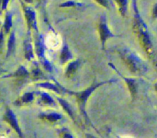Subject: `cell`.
Segmentation results:
<instances>
[{
  "instance_id": "cell-1",
  "label": "cell",
  "mask_w": 157,
  "mask_h": 138,
  "mask_svg": "<svg viewBox=\"0 0 157 138\" xmlns=\"http://www.w3.org/2000/svg\"><path fill=\"white\" fill-rule=\"evenodd\" d=\"M116 82L117 81L114 79L101 81V82L94 80L90 86H88L85 89L81 90V91H71V90L66 89L65 94L72 95V96H74L76 98L77 103L78 104V106H79L80 111H81L82 115L84 117V118L87 121L88 120V117H87V112H86V105H87V101H88L90 96L93 94V93L95 90L99 89L102 85H107V84H111Z\"/></svg>"
},
{
  "instance_id": "cell-2",
  "label": "cell",
  "mask_w": 157,
  "mask_h": 138,
  "mask_svg": "<svg viewBox=\"0 0 157 138\" xmlns=\"http://www.w3.org/2000/svg\"><path fill=\"white\" fill-rule=\"evenodd\" d=\"M117 53L121 60L133 74L141 76L147 71V67L144 61L128 48L118 49Z\"/></svg>"
},
{
  "instance_id": "cell-3",
  "label": "cell",
  "mask_w": 157,
  "mask_h": 138,
  "mask_svg": "<svg viewBox=\"0 0 157 138\" xmlns=\"http://www.w3.org/2000/svg\"><path fill=\"white\" fill-rule=\"evenodd\" d=\"M35 43H34V49H35V55L38 60L40 65L48 73H52L53 71V66L50 61L46 57L45 51L47 50L44 45V38L42 34L38 32H35Z\"/></svg>"
},
{
  "instance_id": "cell-4",
  "label": "cell",
  "mask_w": 157,
  "mask_h": 138,
  "mask_svg": "<svg viewBox=\"0 0 157 138\" xmlns=\"http://www.w3.org/2000/svg\"><path fill=\"white\" fill-rule=\"evenodd\" d=\"M98 31L100 35V41H101V49L103 50H105V45L107 41L111 38L117 37V35L114 34L113 32L110 31L108 24H107V20L106 15H102L100 18L99 24H98Z\"/></svg>"
},
{
  "instance_id": "cell-5",
  "label": "cell",
  "mask_w": 157,
  "mask_h": 138,
  "mask_svg": "<svg viewBox=\"0 0 157 138\" xmlns=\"http://www.w3.org/2000/svg\"><path fill=\"white\" fill-rule=\"evenodd\" d=\"M21 3V6H22V9L24 11L26 23H27L28 26V31H31L32 29H33L35 32H38V24H37V19H36V12L35 11L32 9V7L25 5V4Z\"/></svg>"
},
{
  "instance_id": "cell-6",
  "label": "cell",
  "mask_w": 157,
  "mask_h": 138,
  "mask_svg": "<svg viewBox=\"0 0 157 138\" xmlns=\"http://www.w3.org/2000/svg\"><path fill=\"white\" fill-rule=\"evenodd\" d=\"M2 78L3 79H5V78H15L18 85H22L30 78V72L26 69L25 66L20 65L15 72L5 75L2 76Z\"/></svg>"
},
{
  "instance_id": "cell-7",
  "label": "cell",
  "mask_w": 157,
  "mask_h": 138,
  "mask_svg": "<svg viewBox=\"0 0 157 138\" xmlns=\"http://www.w3.org/2000/svg\"><path fill=\"white\" fill-rule=\"evenodd\" d=\"M52 79L53 80L54 82H51L49 81H44V82H37L35 84L37 87L39 88H42L44 89L50 90V91L53 92L55 94L58 95H63L65 94L66 89L61 84H60L55 78L52 77Z\"/></svg>"
},
{
  "instance_id": "cell-8",
  "label": "cell",
  "mask_w": 157,
  "mask_h": 138,
  "mask_svg": "<svg viewBox=\"0 0 157 138\" xmlns=\"http://www.w3.org/2000/svg\"><path fill=\"white\" fill-rule=\"evenodd\" d=\"M108 66H110V67H111V68L113 69V70H114V71L116 72L123 79H124V81L125 82V83L127 84V87H128V89L129 92H130L132 100H133V99H135V97H136V93H137V85H136V79H133V78H128L124 76V75H123V73H121V72L118 70V69L112 63H109Z\"/></svg>"
},
{
  "instance_id": "cell-9",
  "label": "cell",
  "mask_w": 157,
  "mask_h": 138,
  "mask_svg": "<svg viewBox=\"0 0 157 138\" xmlns=\"http://www.w3.org/2000/svg\"><path fill=\"white\" fill-rule=\"evenodd\" d=\"M44 45L47 50H58L61 47L62 41L61 37L55 32H51L44 38Z\"/></svg>"
},
{
  "instance_id": "cell-10",
  "label": "cell",
  "mask_w": 157,
  "mask_h": 138,
  "mask_svg": "<svg viewBox=\"0 0 157 138\" xmlns=\"http://www.w3.org/2000/svg\"><path fill=\"white\" fill-rule=\"evenodd\" d=\"M23 50H24V56L26 60L29 62L35 60V49L32 44L31 31H28L26 38L23 42Z\"/></svg>"
},
{
  "instance_id": "cell-11",
  "label": "cell",
  "mask_w": 157,
  "mask_h": 138,
  "mask_svg": "<svg viewBox=\"0 0 157 138\" xmlns=\"http://www.w3.org/2000/svg\"><path fill=\"white\" fill-rule=\"evenodd\" d=\"M30 78L32 81H47L48 77L45 76L44 72L41 70V65L39 64L38 61L33 60L32 65L31 67L30 71Z\"/></svg>"
},
{
  "instance_id": "cell-12",
  "label": "cell",
  "mask_w": 157,
  "mask_h": 138,
  "mask_svg": "<svg viewBox=\"0 0 157 138\" xmlns=\"http://www.w3.org/2000/svg\"><path fill=\"white\" fill-rule=\"evenodd\" d=\"M82 64L83 60L81 58H78V59L71 60L67 64V67H66L65 70H64V76H65V77L68 78V79L74 77V76L77 73L78 69L81 67Z\"/></svg>"
},
{
  "instance_id": "cell-13",
  "label": "cell",
  "mask_w": 157,
  "mask_h": 138,
  "mask_svg": "<svg viewBox=\"0 0 157 138\" xmlns=\"http://www.w3.org/2000/svg\"><path fill=\"white\" fill-rule=\"evenodd\" d=\"M4 120L6 121L7 123H9L11 126L12 127L14 130H15V131L17 132V134L19 135V137L22 138V134H21V130H20L19 127H18V122H17V118L15 114H14V112L12 111V110L11 108H6V113L4 114Z\"/></svg>"
},
{
  "instance_id": "cell-14",
  "label": "cell",
  "mask_w": 157,
  "mask_h": 138,
  "mask_svg": "<svg viewBox=\"0 0 157 138\" xmlns=\"http://www.w3.org/2000/svg\"><path fill=\"white\" fill-rule=\"evenodd\" d=\"M35 95L38 96L37 103L41 105L55 107L57 105V102L48 93L42 91H38L35 93Z\"/></svg>"
},
{
  "instance_id": "cell-15",
  "label": "cell",
  "mask_w": 157,
  "mask_h": 138,
  "mask_svg": "<svg viewBox=\"0 0 157 138\" xmlns=\"http://www.w3.org/2000/svg\"><path fill=\"white\" fill-rule=\"evenodd\" d=\"M35 92H27L25 93L22 96L16 99L14 102V105L15 106H24V105H29L32 103L35 100Z\"/></svg>"
},
{
  "instance_id": "cell-16",
  "label": "cell",
  "mask_w": 157,
  "mask_h": 138,
  "mask_svg": "<svg viewBox=\"0 0 157 138\" xmlns=\"http://www.w3.org/2000/svg\"><path fill=\"white\" fill-rule=\"evenodd\" d=\"M74 58V55L72 52L71 51L70 47L67 44H64L61 47V52H60L59 61L61 65H65L67 64L71 60H72Z\"/></svg>"
},
{
  "instance_id": "cell-17",
  "label": "cell",
  "mask_w": 157,
  "mask_h": 138,
  "mask_svg": "<svg viewBox=\"0 0 157 138\" xmlns=\"http://www.w3.org/2000/svg\"><path fill=\"white\" fill-rule=\"evenodd\" d=\"M15 49H16V37H15V31H12L9 34V39H8L6 57L9 58L13 55L15 52Z\"/></svg>"
},
{
  "instance_id": "cell-18",
  "label": "cell",
  "mask_w": 157,
  "mask_h": 138,
  "mask_svg": "<svg viewBox=\"0 0 157 138\" xmlns=\"http://www.w3.org/2000/svg\"><path fill=\"white\" fill-rule=\"evenodd\" d=\"M55 99H56L57 102L60 104V105L62 107L63 109H64V111H65L66 112L69 114V116H71V118L74 119L73 110H72V108H71V106L70 104H69V102H67V101H66L65 99H62V98H61V97H58V96H57V97H55Z\"/></svg>"
},
{
  "instance_id": "cell-19",
  "label": "cell",
  "mask_w": 157,
  "mask_h": 138,
  "mask_svg": "<svg viewBox=\"0 0 157 138\" xmlns=\"http://www.w3.org/2000/svg\"><path fill=\"white\" fill-rule=\"evenodd\" d=\"M12 27V13L10 12H6V18H5L4 24L2 28L3 29V31L5 34H9L10 32L11 28Z\"/></svg>"
},
{
  "instance_id": "cell-20",
  "label": "cell",
  "mask_w": 157,
  "mask_h": 138,
  "mask_svg": "<svg viewBox=\"0 0 157 138\" xmlns=\"http://www.w3.org/2000/svg\"><path fill=\"white\" fill-rule=\"evenodd\" d=\"M39 117L44 120L48 121V122H56L61 118V115L60 114H58L56 112L52 113H41L39 114Z\"/></svg>"
},
{
  "instance_id": "cell-21",
  "label": "cell",
  "mask_w": 157,
  "mask_h": 138,
  "mask_svg": "<svg viewBox=\"0 0 157 138\" xmlns=\"http://www.w3.org/2000/svg\"><path fill=\"white\" fill-rule=\"evenodd\" d=\"M118 5L119 12L123 17H125L127 11V3L128 0H115Z\"/></svg>"
},
{
  "instance_id": "cell-22",
  "label": "cell",
  "mask_w": 157,
  "mask_h": 138,
  "mask_svg": "<svg viewBox=\"0 0 157 138\" xmlns=\"http://www.w3.org/2000/svg\"><path fill=\"white\" fill-rule=\"evenodd\" d=\"M84 4L81 2H77L75 1H67L61 3V5H59V7L61 8H68V7H83Z\"/></svg>"
},
{
  "instance_id": "cell-23",
  "label": "cell",
  "mask_w": 157,
  "mask_h": 138,
  "mask_svg": "<svg viewBox=\"0 0 157 138\" xmlns=\"http://www.w3.org/2000/svg\"><path fill=\"white\" fill-rule=\"evenodd\" d=\"M98 4L101 5L103 7L106 8L107 9H110V7L113 5V2L112 0H95Z\"/></svg>"
},
{
  "instance_id": "cell-24",
  "label": "cell",
  "mask_w": 157,
  "mask_h": 138,
  "mask_svg": "<svg viewBox=\"0 0 157 138\" xmlns=\"http://www.w3.org/2000/svg\"><path fill=\"white\" fill-rule=\"evenodd\" d=\"M4 31H3V29L1 28L0 30V51L2 50L3 46H4Z\"/></svg>"
},
{
  "instance_id": "cell-25",
  "label": "cell",
  "mask_w": 157,
  "mask_h": 138,
  "mask_svg": "<svg viewBox=\"0 0 157 138\" xmlns=\"http://www.w3.org/2000/svg\"><path fill=\"white\" fill-rule=\"evenodd\" d=\"M9 2V0H2V7H1L2 10H5V9H6Z\"/></svg>"
},
{
  "instance_id": "cell-26",
  "label": "cell",
  "mask_w": 157,
  "mask_h": 138,
  "mask_svg": "<svg viewBox=\"0 0 157 138\" xmlns=\"http://www.w3.org/2000/svg\"><path fill=\"white\" fill-rule=\"evenodd\" d=\"M153 18H157V4L155 5L154 8H153Z\"/></svg>"
},
{
  "instance_id": "cell-27",
  "label": "cell",
  "mask_w": 157,
  "mask_h": 138,
  "mask_svg": "<svg viewBox=\"0 0 157 138\" xmlns=\"http://www.w3.org/2000/svg\"><path fill=\"white\" fill-rule=\"evenodd\" d=\"M63 134H63V138H72L70 134H67V133L64 132Z\"/></svg>"
},
{
  "instance_id": "cell-28",
  "label": "cell",
  "mask_w": 157,
  "mask_h": 138,
  "mask_svg": "<svg viewBox=\"0 0 157 138\" xmlns=\"http://www.w3.org/2000/svg\"><path fill=\"white\" fill-rule=\"evenodd\" d=\"M6 72V70H3L2 69V65H1V64H0V75L1 74H2V73H5Z\"/></svg>"
},
{
  "instance_id": "cell-29",
  "label": "cell",
  "mask_w": 157,
  "mask_h": 138,
  "mask_svg": "<svg viewBox=\"0 0 157 138\" xmlns=\"http://www.w3.org/2000/svg\"><path fill=\"white\" fill-rule=\"evenodd\" d=\"M117 138H133L131 136H129V135H122V136H120Z\"/></svg>"
},
{
  "instance_id": "cell-30",
  "label": "cell",
  "mask_w": 157,
  "mask_h": 138,
  "mask_svg": "<svg viewBox=\"0 0 157 138\" xmlns=\"http://www.w3.org/2000/svg\"><path fill=\"white\" fill-rule=\"evenodd\" d=\"M36 1L38 2L39 3V4H42V3L45 2L46 0H36Z\"/></svg>"
},
{
  "instance_id": "cell-31",
  "label": "cell",
  "mask_w": 157,
  "mask_h": 138,
  "mask_svg": "<svg viewBox=\"0 0 157 138\" xmlns=\"http://www.w3.org/2000/svg\"><path fill=\"white\" fill-rule=\"evenodd\" d=\"M25 1L27 3H32L33 0H25Z\"/></svg>"
},
{
  "instance_id": "cell-32",
  "label": "cell",
  "mask_w": 157,
  "mask_h": 138,
  "mask_svg": "<svg viewBox=\"0 0 157 138\" xmlns=\"http://www.w3.org/2000/svg\"><path fill=\"white\" fill-rule=\"evenodd\" d=\"M2 0H0V8L2 7Z\"/></svg>"
},
{
  "instance_id": "cell-33",
  "label": "cell",
  "mask_w": 157,
  "mask_h": 138,
  "mask_svg": "<svg viewBox=\"0 0 157 138\" xmlns=\"http://www.w3.org/2000/svg\"><path fill=\"white\" fill-rule=\"evenodd\" d=\"M155 89H156V90L157 91V83L155 85Z\"/></svg>"
},
{
  "instance_id": "cell-34",
  "label": "cell",
  "mask_w": 157,
  "mask_h": 138,
  "mask_svg": "<svg viewBox=\"0 0 157 138\" xmlns=\"http://www.w3.org/2000/svg\"><path fill=\"white\" fill-rule=\"evenodd\" d=\"M133 3H136V0H133Z\"/></svg>"
},
{
  "instance_id": "cell-35",
  "label": "cell",
  "mask_w": 157,
  "mask_h": 138,
  "mask_svg": "<svg viewBox=\"0 0 157 138\" xmlns=\"http://www.w3.org/2000/svg\"><path fill=\"white\" fill-rule=\"evenodd\" d=\"M0 13H1V11H0Z\"/></svg>"
}]
</instances>
